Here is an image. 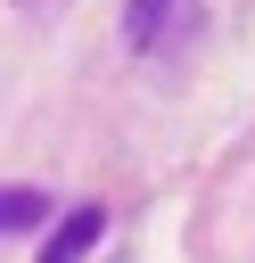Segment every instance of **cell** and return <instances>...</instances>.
I'll return each instance as SVG.
<instances>
[{"instance_id":"7a4b0ae2","label":"cell","mask_w":255,"mask_h":263,"mask_svg":"<svg viewBox=\"0 0 255 263\" xmlns=\"http://www.w3.org/2000/svg\"><path fill=\"white\" fill-rule=\"evenodd\" d=\"M173 16H189V0H132V16H123L132 49H156V33H165Z\"/></svg>"},{"instance_id":"6da1fadb","label":"cell","mask_w":255,"mask_h":263,"mask_svg":"<svg viewBox=\"0 0 255 263\" xmlns=\"http://www.w3.org/2000/svg\"><path fill=\"white\" fill-rule=\"evenodd\" d=\"M99 238H107V214H99V205H74V214L49 230V247H41L33 263H90V247H99Z\"/></svg>"},{"instance_id":"3957f363","label":"cell","mask_w":255,"mask_h":263,"mask_svg":"<svg viewBox=\"0 0 255 263\" xmlns=\"http://www.w3.org/2000/svg\"><path fill=\"white\" fill-rule=\"evenodd\" d=\"M41 214H49V197H41V189H16V181L0 189V238H8V230H33Z\"/></svg>"}]
</instances>
